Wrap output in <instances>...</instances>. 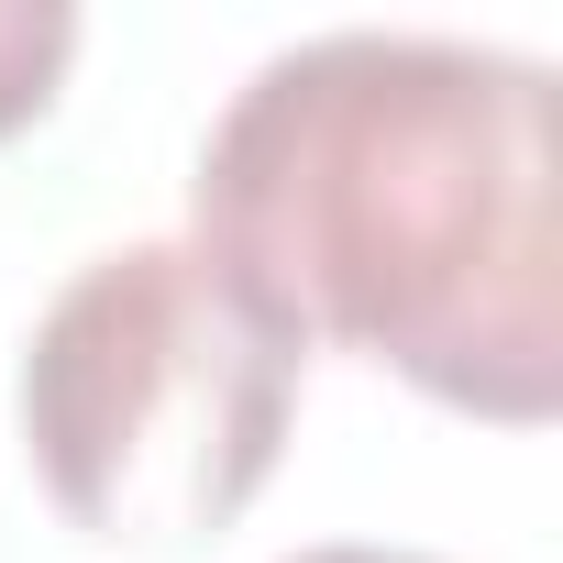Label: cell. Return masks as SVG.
<instances>
[{"mask_svg":"<svg viewBox=\"0 0 563 563\" xmlns=\"http://www.w3.org/2000/svg\"><path fill=\"white\" fill-rule=\"evenodd\" d=\"M188 243L420 398L541 431L563 409V144L552 67L464 34L276 45L199 133Z\"/></svg>","mask_w":563,"mask_h":563,"instance_id":"6da1fadb","label":"cell"},{"mask_svg":"<svg viewBox=\"0 0 563 563\" xmlns=\"http://www.w3.org/2000/svg\"><path fill=\"white\" fill-rule=\"evenodd\" d=\"M299 332L188 243H111L23 343V442L67 530L111 552L221 541L299 420Z\"/></svg>","mask_w":563,"mask_h":563,"instance_id":"7a4b0ae2","label":"cell"},{"mask_svg":"<svg viewBox=\"0 0 563 563\" xmlns=\"http://www.w3.org/2000/svg\"><path fill=\"white\" fill-rule=\"evenodd\" d=\"M288 563H431V552H376V541H321V552H288Z\"/></svg>","mask_w":563,"mask_h":563,"instance_id":"277c9868","label":"cell"},{"mask_svg":"<svg viewBox=\"0 0 563 563\" xmlns=\"http://www.w3.org/2000/svg\"><path fill=\"white\" fill-rule=\"evenodd\" d=\"M67 56H78V12L67 0H0V144L23 122H45Z\"/></svg>","mask_w":563,"mask_h":563,"instance_id":"3957f363","label":"cell"}]
</instances>
